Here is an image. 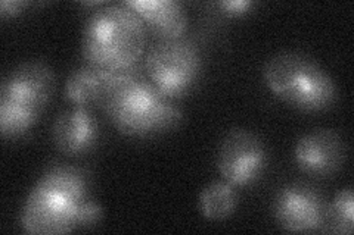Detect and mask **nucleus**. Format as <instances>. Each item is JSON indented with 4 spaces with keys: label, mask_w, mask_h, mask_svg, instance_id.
<instances>
[{
    "label": "nucleus",
    "mask_w": 354,
    "mask_h": 235,
    "mask_svg": "<svg viewBox=\"0 0 354 235\" xmlns=\"http://www.w3.org/2000/svg\"><path fill=\"white\" fill-rule=\"evenodd\" d=\"M97 106L120 132L131 137L157 136L182 119V112L171 99L161 94L135 68L113 72Z\"/></svg>",
    "instance_id": "f257e3e1"
},
{
    "label": "nucleus",
    "mask_w": 354,
    "mask_h": 235,
    "mask_svg": "<svg viewBox=\"0 0 354 235\" xmlns=\"http://www.w3.org/2000/svg\"><path fill=\"white\" fill-rule=\"evenodd\" d=\"M145 22L126 3L104 5L87 18L82 34L86 63L97 70H133L145 49Z\"/></svg>",
    "instance_id": "7ed1b4c3"
},
{
    "label": "nucleus",
    "mask_w": 354,
    "mask_h": 235,
    "mask_svg": "<svg viewBox=\"0 0 354 235\" xmlns=\"http://www.w3.org/2000/svg\"><path fill=\"white\" fill-rule=\"evenodd\" d=\"M129 8L143 22L157 32L162 40L180 39L187 27V15L183 5L174 0H126Z\"/></svg>",
    "instance_id": "9b49d317"
},
{
    "label": "nucleus",
    "mask_w": 354,
    "mask_h": 235,
    "mask_svg": "<svg viewBox=\"0 0 354 235\" xmlns=\"http://www.w3.org/2000/svg\"><path fill=\"white\" fill-rule=\"evenodd\" d=\"M217 8L226 15L241 17L251 12L254 2H251V0H221L217 3Z\"/></svg>",
    "instance_id": "dca6fc26"
},
{
    "label": "nucleus",
    "mask_w": 354,
    "mask_h": 235,
    "mask_svg": "<svg viewBox=\"0 0 354 235\" xmlns=\"http://www.w3.org/2000/svg\"><path fill=\"white\" fill-rule=\"evenodd\" d=\"M104 209L97 201L88 198L82 207L80 218H79V229H86L95 227L96 223L102 219Z\"/></svg>",
    "instance_id": "2eb2a0df"
},
{
    "label": "nucleus",
    "mask_w": 354,
    "mask_h": 235,
    "mask_svg": "<svg viewBox=\"0 0 354 235\" xmlns=\"http://www.w3.org/2000/svg\"><path fill=\"white\" fill-rule=\"evenodd\" d=\"M279 225L290 232H317L326 227L328 207L317 190L295 183L282 187L273 201Z\"/></svg>",
    "instance_id": "6e6552de"
},
{
    "label": "nucleus",
    "mask_w": 354,
    "mask_h": 235,
    "mask_svg": "<svg viewBox=\"0 0 354 235\" xmlns=\"http://www.w3.org/2000/svg\"><path fill=\"white\" fill-rule=\"evenodd\" d=\"M354 196L351 188L341 190L328 207L326 227L335 234H353L354 231Z\"/></svg>",
    "instance_id": "4468645a"
},
{
    "label": "nucleus",
    "mask_w": 354,
    "mask_h": 235,
    "mask_svg": "<svg viewBox=\"0 0 354 235\" xmlns=\"http://www.w3.org/2000/svg\"><path fill=\"white\" fill-rule=\"evenodd\" d=\"M145 71L161 94L182 97L192 90L201 74V54L192 41L161 40L147 54Z\"/></svg>",
    "instance_id": "423d86ee"
},
{
    "label": "nucleus",
    "mask_w": 354,
    "mask_h": 235,
    "mask_svg": "<svg viewBox=\"0 0 354 235\" xmlns=\"http://www.w3.org/2000/svg\"><path fill=\"white\" fill-rule=\"evenodd\" d=\"M97 132V124L91 112L83 106H74L55 119L52 139L61 153L82 156L95 147Z\"/></svg>",
    "instance_id": "9d476101"
},
{
    "label": "nucleus",
    "mask_w": 354,
    "mask_h": 235,
    "mask_svg": "<svg viewBox=\"0 0 354 235\" xmlns=\"http://www.w3.org/2000/svg\"><path fill=\"white\" fill-rule=\"evenodd\" d=\"M113 76L111 71L93 68V66H82L70 74L65 83V97L74 106H88L96 105L101 100L106 85Z\"/></svg>",
    "instance_id": "f8f14e48"
},
{
    "label": "nucleus",
    "mask_w": 354,
    "mask_h": 235,
    "mask_svg": "<svg viewBox=\"0 0 354 235\" xmlns=\"http://www.w3.org/2000/svg\"><path fill=\"white\" fill-rule=\"evenodd\" d=\"M88 200L84 171L55 165L31 188L21 210V227L28 234L58 235L79 229L83 205Z\"/></svg>",
    "instance_id": "f03ea898"
},
{
    "label": "nucleus",
    "mask_w": 354,
    "mask_h": 235,
    "mask_svg": "<svg viewBox=\"0 0 354 235\" xmlns=\"http://www.w3.org/2000/svg\"><path fill=\"white\" fill-rule=\"evenodd\" d=\"M294 161L307 175L332 176L346 162V143L334 130L310 131L297 141Z\"/></svg>",
    "instance_id": "1a4fd4ad"
},
{
    "label": "nucleus",
    "mask_w": 354,
    "mask_h": 235,
    "mask_svg": "<svg viewBox=\"0 0 354 235\" xmlns=\"http://www.w3.org/2000/svg\"><path fill=\"white\" fill-rule=\"evenodd\" d=\"M55 92V74L40 61H28L10 71L0 88V132L14 139L35 127Z\"/></svg>",
    "instance_id": "39448f33"
},
{
    "label": "nucleus",
    "mask_w": 354,
    "mask_h": 235,
    "mask_svg": "<svg viewBox=\"0 0 354 235\" xmlns=\"http://www.w3.org/2000/svg\"><path fill=\"white\" fill-rule=\"evenodd\" d=\"M270 90L290 106L303 112H324L335 105L337 84L315 59L298 52L272 56L263 68Z\"/></svg>",
    "instance_id": "20e7f679"
},
{
    "label": "nucleus",
    "mask_w": 354,
    "mask_h": 235,
    "mask_svg": "<svg viewBox=\"0 0 354 235\" xmlns=\"http://www.w3.org/2000/svg\"><path fill=\"white\" fill-rule=\"evenodd\" d=\"M27 5V2H21V0H2L0 2V15L3 18L17 17L26 9Z\"/></svg>",
    "instance_id": "f3484780"
},
{
    "label": "nucleus",
    "mask_w": 354,
    "mask_h": 235,
    "mask_svg": "<svg viewBox=\"0 0 354 235\" xmlns=\"http://www.w3.org/2000/svg\"><path fill=\"white\" fill-rule=\"evenodd\" d=\"M268 153L263 141L251 131L236 128L221 140L217 153L218 172L230 185L247 187L261 176Z\"/></svg>",
    "instance_id": "0eeeda50"
},
{
    "label": "nucleus",
    "mask_w": 354,
    "mask_h": 235,
    "mask_svg": "<svg viewBox=\"0 0 354 235\" xmlns=\"http://www.w3.org/2000/svg\"><path fill=\"white\" fill-rule=\"evenodd\" d=\"M238 197L235 187L229 183L214 181L199 194V212L209 221H223L234 214Z\"/></svg>",
    "instance_id": "ddd939ff"
}]
</instances>
